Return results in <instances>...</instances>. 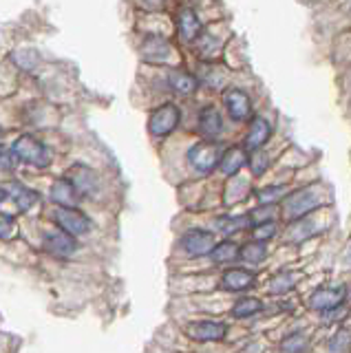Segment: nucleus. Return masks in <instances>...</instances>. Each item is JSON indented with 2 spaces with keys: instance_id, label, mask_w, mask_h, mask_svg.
I'll return each mask as SVG.
<instances>
[{
  "instance_id": "nucleus-1",
  "label": "nucleus",
  "mask_w": 351,
  "mask_h": 353,
  "mask_svg": "<svg viewBox=\"0 0 351 353\" xmlns=\"http://www.w3.org/2000/svg\"><path fill=\"white\" fill-rule=\"evenodd\" d=\"M12 150H14V154H16L20 161H25L29 165H36V168H47V165L51 163V152H49V148L40 139L31 137V135L18 137L14 141Z\"/></svg>"
},
{
  "instance_id": "nucleus-2",
  "label": "nucleus",
  "mask_w": 351,
  "mask_h": 353,
  "mask_svg": "<svg viewBox=\"0 0 351 353\" xmlns=\"http://www.w3.org/2000/svg\"><path fill=\"white\" fill-rule=\"evenodd\" d=\"M221 150H219L217 143L212 141H201V143H194V146L188 150V161L190 165L201 174H210L214 168L221 165Z\"/></svg>"
},
{
  "instance_id": "nucleus-3",
  "label": "nucleus",
  "mask_w": 351,
  "mask_h": 353,
  "mask_svg": "<svg viewBox=\"0 0 351 353\" xmlns=\"http://www.w3.org/2000/svg\"><path fill=\"white\" fill-rule=\"evenodd\" d=\"M318 205H321V201H318V196H316V188H303V190L285 199L283 212H285V219L296 221L305 216L307 212H312V210H316Z\"/></svg>"
},
{
  "instance_id": "nucleus-4",
  "label": "nucleus",
  "mask_w": 351,
  "mask_h": 353,
  "mask_svg": "<svg viewBox=\"0 0 351 353\" xmlns=\"http://www.w3.org/2000/svg\"><path fill=\"white\" fill-rule=\"evenodd\" d=\"M179 108L174 104H163L157 110H152L150 117H148V130L150 135L155 137H166L170 132L179 126Z\"/></svg>"
},
{
  "instance_id": "nucleus-5",
  "label": "nucleus",
  "mask_w": 351,
  "mask_h": 353,
  "mask_svg": "<svg viewBox=\"0 0 351 353\" xmlns=\"http://www.w3.org/2000/svg\"><path fill=\"white\" fill-rule=\"evenodd\" d=\"M53 219H56L60 230L69 232L73 236H82L91 230V219L82 214L78 208H56Z\"/></svg>"
},
{
  "instance_id": "nucleus-6",
  "label": "nucleus",
  "mask_w": 351,
  "mask_h": 353,
  "mask_svg": "<svg viewBox=\"0 0 351 353\" xmlns=\"http://www.w3.org/2000/svg\"><path fill=\"white\" fill-rule=\"evenodd\" d=\"M214 234H210L208 230L192 228L181 236V250L188 254V256H210L214 250Z\"/></svg>"
},
{
  "instance_id": "nucleus-7",
  "label": "nucleus",
  "mask_w": 351,
  "mask_h": 353,
  "mask_svg": "<svg viewBox=\"0 0 351 353\" xmlns=\"http://www.w3.org/2000/svg\"><path fill=\"white\" fill-rule=\"evenodd\" d=\"M185 334L197 342H221L228 336V325L219 320H197L185 327Z\"/></svg>"
},
{
  "instance_id": "nucleus-8",
  "label": "nucleus",
  "mask_w": 351,
  "mask_h": 353,
  "mask_svg": "<svg viewBox=\"0 0 351 353\" xmlns=\"http://www.w3.org/2000/svg\"><path fill=\"white\" fill-rule=\"evenodd\" d=\"M347 298V290L345 287H323V290H318L312 294L310 298V305L314 312H321V314H327V312H334V309H340Z\"/></svg>"
},
{
  "instance_id": "nucleus-9",
  "label": "nucleus",
  "mask_w": 351,
  "mask_h": 353,
  "mask_svg": "<svg viewBox=\"0 0 351 353\" xmlns=\"http://www.w3.org/2000/svg\"><path fill=\"white\" fill-rule=\"evenodd\" d=\"M45 250L51 252L53 256H73L75 252H78V241H75L73 234L64 230H51V232H45Z\"/></svg>"
},
{
  "instance_id": "nucleus-10",
  "label": "nucleus",
  "mask_w": 351,
  "mask_h": 353,
  "mask_svg": "<svg viewBox=\"0 0 351 353\" xmlns=\"http://www.w3.org/2000/svg\"><path fill=\"white\" fill-rule=\"evenodd\" d=\"M67 179L73 183V188L78 190L80 196H93L100 188V181H97V174L86 168V165H73V168L67 172Z\"/></svg>"
},
{
  "instance_id": "nucleus-11",
  "label": "nucleus",
  "mask_w": 351,
  "mask_h": 353,
  "mask_svg": "<svg viewBox=\"0 0 351 353\" xmlns=\"http://www.w3.org/2000/svg\"><path fill=\"white\" fill-rule=\"evenodd\" d=\"M223 102L228 108V115L234 121H245L252 115V102L248 93L239 91V88H230V91L223 95Z\"/></svg>"
},
{
  "instance_id": "nucleus-12",
  "label": "nucleus",
  "mask_w": 351,
  "mask_h": 353,
  "mask_svg": "<svg viewBox=\"0 0 351 353\" xmlns=\"http://www.w3.org/2000/svg\"><path fill=\"white\" fill-rule=\"evenodd\" d=\"M9 199L16 203L20 212H27V210H31L38 203V192L29 190V188L20 183H7L3 185V201H9Z\"/></svg>"
},
{
  "instance_id": "nucleus-13",
  "label": "nucleus",
  "mask_w": 351,
  "mask_h": 353,
  "mask_svg": "<svg viewBox=\"0 0 351 353\" xmlns=\"http://www.w3.org/2000/svg\"><path fill=\"white\" fill-rule=\"evenodd\" d=\"M254 283H257V276L250 270H241V268L225 270L221 276V287L225 292H245V290H252Z\"/></svg>"
},
{
  "instance_id": "nucleus-14",
  "label": "nucleus",
  "mask_w": 351,
  "mask_h": 353,
  "mask_svg": "<svg viewBox=\"0 0 351 353\" xmlns=\"http://www.w3.org/2000/svg\"><path fill=\"white\" fill-rule=\"evenodd\" d=\"M49 196H51L53 203H58V208H75L82 199L69 179H58L56 183H53L51 190H49Z\"/></svg>"
},
{
  "instance_id": "nucleus-15",
  "label": "nucleus",
  "mask_w": 351,
  "mask_h": 353,
  "mask_svg": "<svg viewBox=\"0 0 351 353\" xmlns=\"http://www.w3.org/2000/svg\"><path fill=\"white\" fill-rule=\"evenodd\" d=\"M272 135V126H270V121L268 119H263V117H257L254 121L250 124V130H248V135H245V141H243V148L245 150H261L263 148V143H265Z\"/></svg>"
},
{
  "instance_id": "nucleus-16",
  "label": "nucleus",
  "mask_w": 351,
  "mask_h": 353,
  "mask_svg": "<svg viewBox=\"0 0 351 353\" xmlns=\"http://www.w3.org/2000/svg\"><path fill=\"white\" fill-rule=\"evenodd\" d=\"M199 130L203 132L205 137H219L223 130V119L219 115V110L214 106H205L201 113H199Z\"/></svg>"
},
{
  "instance_id": "nucleus-17",
  "label": "nucleus",
  "mask_w": 351,
  "mask_h": 353,
  "mask_svg": "<svg viewBox=\"0 0 351 353\" xmlns=\"http://www.w3.org/2000/svg\"><path fill=\"white\" fill-rule=\"evenodd\" d=\"M250 159H248V150L245 148H241V146H232V148H228L225 152H223V157H221V172L223 174H228V176H232V174H237L243 165L248 163Z\"/></svg>"
},
{
  "instance_id": "nucleus-18",
  "label": "nucleus",
  "mask_w": 351,
  "mask_h": 353,
  "mask_svg": "<svg viewBox=\"0 0 351 353\" xmlns=\"http://www.w3.org/2000/svg\"><path fill=\"white\" fill-rule=\"evenodd\" d=\"M177 29H179L183 40L192 42V40L199 38L201 22H199V18H197V14H194L192 9H181L179 11V18H177Z\"/></svg>"
},
{
  "instance_id": "nucleus-19",
  "label": "nucleus",
  "mask_w": 351,
  "mask_h": 353,
  "mask_svg": "<svg viewBox=\"0 0 351 353\" xmlns=\"http://www.w3.org/2000/svg\"><path fill=\"white\" fill-rule=\"evenodd\" d=\"M168 86L179 95H192L197 91V80L185 71H170Z\"/></svg>"
},
{
  "instance_id": "nucleus-20",
  "label": "nucleus",
  "mask_w": 351,
  "mask_h": 353,
  "mask_svg": "<svg viewBox=\"0 0 351 353\" xmlns=\"http://www.w3.org/2000/svg\"><path fill=\"white\" fill-rule=\"evenodd\" d=\"M241 256V250H239V245L237 243H232V241H223V243H219V245L212 250V254H210V259H212V263H219V265H225V263H232L234 259H239Z\"/></svg>"
},
{
  "instance_id": "nucleus-21",
  "label": "nucleus",
  "mask_w": 351,
  "mask_h": 353,
  "mask_svg": "<svg viewBox=\"0 0 351 353\" xmlns=\"http://www.w3.org/2000/svg\"><path fill=\"white\" fill-rule=\"evenodd\" d=\"M263 309V303L259 301V298H241V301L234 303L232 307V316L234 318H250L259 314Z\"/></svg>"
},
{
  "instance_id": "nucleus-22",
  "label": "nucleus",
  "mask_w": 351,
  "mask_h": 353,
  "mask_svg": "<svg viewBox=\"0 0 351 353\" xmlns=\"http://www.w3.org/2000/svg\"><path fill=\"white\" fill-rule=\"evenodd\" d=\"M241 256H243L248 263H261L263 259L268 256L265 243H259V241H252V243H248V245L241 248Z\"/></svg>"
},
{
  "instance_id": "nucleus-23",
  "label": "nucleus",
  "mask_w": 351,
  "mask_h": 353,
  "mask_svg": "<svg viewBox=\"0 0 351 353\" xmlns=\"http://www.w3.org/2000/svg\"><path fill=\"white\" fill-rule=\"evenodd\" d=\"M294 283H296V276H294L292 272H281V274H277V276L272 279V283H270V292H272V294H285V292H290V290H292Z\"/></svg>"
},
{
  "instance_id": "nucleus-24",
  "label": "nucleus",
  "mask_w": 351,
  "mask_h": 353,
  "mask_svg": "<svg viewBox=\"0 0 351 353\" xmlns=\"http://www.w3.org/2000/svg\"><path fill=\"white\" fill-rule=\"evenodd\" d=\"M250 219H241V216H221L217 219V228L223 232V234H234L241 228L248 225Z\"/></svg>"
},
{
  "instance_id": "nucleus-25",
  "label": "nucleus",
  "mask_w": 351,
  "mask_h": 353,
  "mask_svg": "<svg viewBox=\"0 0 351 353\" xmlns=\"http://www.w3.org/2000/svg\"><path fill=\"white\" fill-rule=\"evenodd\" d=\"M250 168H252V172H254L257 176H261L263 172H268V168H270V157L263 150H254L250 154Z\"/></svg>"
},
{
  "instance_id": "nucleus-26",
  "label": "nucleus",
  "mask_w": 351,
  "mask_h": 353,
  "mask_svg": "<svg viewBox=\"0 0 351 353\" xmlns=\"http://www.w3.org/2000/svg\"><path fill=\"white\" fill-rule=\"evenodd\" d=\"M307 347V338L303 334H292L281 342V351L283 353H299Z\"/></svg>"
},
{
  "instance_id": "nucleus-27",
  "label": "nucleus",
  "mask_w": 351,
  "mask_h": 353,
  "mask_svg": "<svg viewBox=\"0 0 351 353\" xmlns=\"http://www.w3.org/2000/svg\"><path fill=\"white\" fill-rule=\"evenodd\" d=\"M285 194V185H272V188H263L259 192V201L263 205H270L274 201H279V199Z\"/></svg>"
},
{
  "instance_id": "nucleus-28",
  "label": "nucleus",
  "mask_w": 351,
  "mask_h": 353,
  "mask_svg": "<svg viewBox=\"0 0 351 353\" xmlns=\"http://www.w3.org/2000/svg\"><path fill=\"white\" fill-rule=\"evenodd\" d=\"M351 345V334L349 331H338V334L332 338V342H329V349H332L334 353H345Z\"/></svg>"
},
{
  "instance_id": "nucleus-29",
  "label": "nucleus",
  "mask_w": 351,
  "mask_h": 353,
  "mask_svg": "<svg viewBox=\"0 0 351 353\" xmlns=\"http://www.w3.org/2000/svg\"><path fill=\"white\" fill-rule=\"evenodd\" d=\"M252 232H254V234H252V236H254V241H259V243H265V241L274 239V234H277V225H274L272 221H270V223H261V225H254V230H252Z\"/></svg>"
},
{
  "instance_id": "nucleus-30",
  "label": "nucleus",
  "mask_w": 351,
  "mask_h": 353,
  "mask_svg": "<svg viewBox=\"0 0 351 353\" xmlns=\"http://www.w3.org/2000/svg\"><path fill=\"white\" fill-rule=\"evenodd\" d=\"M18 232V225L16 221L9 216V214H3L0 216V234H3V241H9L14 234Z\"/></svg>"
}]
</instances>
